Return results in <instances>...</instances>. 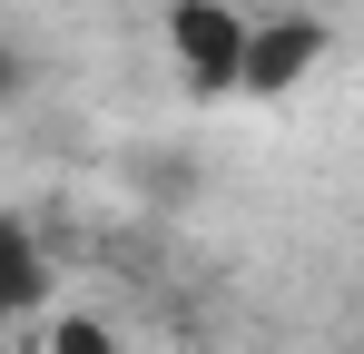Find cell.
<instances>
[{
  "mask_svg": "<svg viewBox=\"0 0 364 354\" xmlns=\"http://www.w3.org/2000/svg\"><path fill=\"white\" fill-rule=\"evenodd\" d=\"M246 40H256V20L227 0H168V50L197 99H246Z\"/></svg>",
  "mask_w": 364,
  "mask_h": 354,
  "instance_id": "1",
  "label": "cell"
},
{
  "mask_svg": "<svg viewBox=\"0 0 364 354\" xmlns=\"http://www.w3.org/2000/svg\"><path fill=\"white\" fill-rule=\"evenodd\" d=\"M315 59H325V20H305V10L256 20V40H246V99H286Z\"/></svg>",
  "mask_w": 364,
  "mask_h": 354,
  "instance_id": "2",
  "label": "cell"
},
{
  "mask_svg": "<svg viewBox=\"0 0 364 354\" xmlns=\"http://www.w3.org/2000/svg\"><path fill=\"white\" fill-rule=\"evenodd\" d=\"M40 295H50V256H40V236L20 227V217H0V325L30 315Z\"/></svg>",
  "mask_w": 364,
  "mask_h": 354,
  "instance_id": "3",
  "label": "cell"
},
{
  "mask_svg": "<svg viewBox=\"0 0 364 354\" xmlns=\"http://www.w3.org/2000/svg\"><path fill=\"white\" fill-rule=\"evenodd\" d=\"M50 354H119V345H109L89 315H69V325H50Z\"/></svg>",
  "mask_w": 364,
  "mask_h": 354,
  "instance_id": "4",
  "label": "cell"
},
{
  "mask_svg": "<svg viewBox=\"0 0 364 354\" xmlns=\"http://www.w3.org/2000/svg\"><path fill=\"white\" fill-rule=\"evenodd\" d=\"M0 99H10V50H0Z\"/></svg>",
  "mask_w": 364,
  "mask_h": 354,
  "instance_id": "5",
  "label": "cell"
},
{
  "mask_svg": "<svg viewBox=\"0 0 364 354\" xmlns=\"http://www.w3.org/2000/svg\"><path fill=\"white\" fill-rule=\"evenodd\" d=\"M345 354H364V345H345Z\"/></svg>",
  "mask_w": 364,
  "mask_h": 354,
  "instance_id": "6",
  "label": "cell"
}]
</instances>
